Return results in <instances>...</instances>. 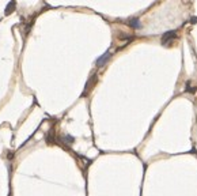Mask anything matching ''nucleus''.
<instances>
[{"label":"nucleus","instance_id":"4","mask_svg":"<svg viewBox=\"0 0 197 196\" xmlns=\"http://www.w3.org/2000/svg\"><path fill=\"white\" fill-rule=\"evenodd\" d=\"M14 7H15V3H14V2H11L10 7H7V8H5V14H11V11L14 10Z\"/></svg>","mask_w":197,"mask_h":196},{"label":"nucleus","instance_id":"2","mask_svg":"<svg viewBox=\"0 0 197 196\" xmlns=\"http://www.w3.org/2000/svg\"><path fill=\"white\" fill-rule=\"evenodd\" d=\"M109 57H110V53H109V52H108V53H105L104 56H102V57H99V59H98V61H97V64H98V65H104V64H105V61L109 59Z\"/></svg>","mask_w":197,"mask_h":196},{"label":"nucleus","instance_id":"1","mask_svg":"<svg viewBox=\"0 0 197 196\" xmlns=\"http://www.w3.org/2000/svg\"><path fill=\"white\" fill-rule=\"evenodd\" d=\"M177 38V34H175V31H169V33H165L162 37V42L163 44H169V42H171L173 40H175Z\"/></svg>","mask_w":197,"mask_h":196},{"label":"nucleus","instance_id":"3","mask_svg":"<svg viewBox=\"0 0 197 196\" xmlns=\"http://www.w3.org/2000/svg\"><path fill=\"white\" fill-rule=\"evenodd\" d=\"M129 26H132V28H135V29H139L140 28V22H139V19H131L129 20Z\"/></svg>","mask_w":197,"mask_h":196}]
</instances>
